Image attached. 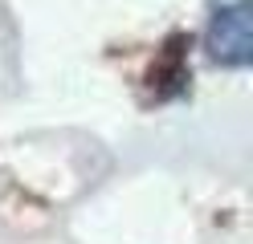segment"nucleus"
<instances>
[{
  "label": "nucleus",
  "mask_w": 253,
  "mask_h": 244,
  "mask_svg": "<svg viewBox=\"0 0 253 244\" xmlns=\"http://www.w3.org/2000/svg\"><path fill=\"white\" fill-rule=\"evenodd\" d=\"M209 53L220 65H249L253 57V33H249V0L220 4L209 25Z\"/></svg>",
  "instance_id": "nucleus-1"
}]
</instances>
